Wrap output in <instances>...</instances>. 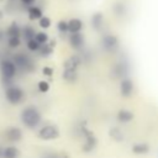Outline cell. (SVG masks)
Listing matches in <instances>:
<instances>
[{"label": "cell", "instance_id": "20", "mask_svg": "<svg viewBox=\"0 0 158 158\" xmlns=\"http://www.w3.org/2000/svg\"><path fill=\"white\" fill-rule=\"evenodd\" d=\"M20 43H21V40H20L19 36H10L9 40H7V44H9V47H11V48L19 47Z\"/></svg>", "mask_w": 158, "mask_h": 158}, {"label": "cell", "instance_id": "8", "mask_svg": "<svg viewBox=\"0 0 158 158\" xmlns=\"http://www.w3.org/2000/svg\"><path fill=\"white\" fill-rule=\"evenodd\" d=\"M132 90H133V84H132V81H131L130 79H123V80L121 81V85H120V91H121V94H122L123 96H128V95H131Z\"/></svg>", "mask_w": 158, "mask_h": 158}, {"label": "cell", "instance_id": "9", "mask_svg": "<svg viewBox=\"0 0 158 158\" xmlns=\"http://www.w3.org/2000/svg\"><path fill=\"white\" fill-rule=\"evenodd\" d=\"M80 64V58L77 56H72L64 62V69H70V70H77V68Z\"/></svg>", "mask_w": 158, "mask_h": 158}, {"label": "cell", "instance_id": "27", "mask_svg": "<svg viewBox=\"0 0 158 158\" xmlns=\"http://www.w3.org/2000/svg\"><path fill=\"white\" fill-rule=\"evenodd\" d=\"M110 135H111V137L112 138H115V139H118V141H121L122 139V133L118 131V128H112L111 130V132H110Z\"/></svg>", "mask_w": 158, "mask_h": 158}, {"label": "cell", "instance_id": "14", "mask_svg": "<svg viewBox=\"0 0 158 158\" xmlns=\"http://www.w3.org/2000/svg\"><path fill=\"white\" fill-rule=\"evenodd\" d=\"M6 33H7L9 37H10V36H19V37H20V35H21V28H20V26H19L16 22H11V25L7 27Z\"/></svg>", "mask_w": 158, "mask_h": 158}, {"label": "cell", "instance_id": "7", "mask_svg": "<svg viewBox=\"0 0 158 158\" xmlns=\"http://www.w3.org/2000/svg\"><path fill=\"white\" fill-rule=\"evenodd\" d=\"M69 43L74 48H80L84 44V37L80 32H73L69 37Z\"/></svg>", "mask_w": 158, "mask_h": 158}, {"label": "cell", "instance_id": "5", "mask_svg": "<svg viewBox=\"0 0 158 158\" xmlns=\"http://www.w3.org/2000/svg\"><path fill=\"white\" fill-rule=\"evenodd\" d=\"M5 137H6L7 141L19 142L22 138V131L19 127H9L5 131Z\"/></svg>", "mask_w": 158, "mask_h": 158}, {"label": "cell", "instance_id": "31", "mask_svg": "<svg viewBox=\"0 0 158 158\" xmlns=\"http://www.w3.org/2000/svg\"><path fill=\"white\" fill-rule=\"evenodd\" d=\"M35 1H36V0H21V2H22V4H25V5H28V6H30V5H32Z\"/></svg>", "mask_w": 158, "mask_h": 158}, {"label": "cell", "instance_id": "24", "mask_svg": "<svg viewBox=\"0 0 158 158\" xmlns=\"http://www.w3.org/2000/svg\"><path fill=\"white\" fill-rule=\"evenodd\" d=\"M38 23H40V26L42 28H48L51 26V19L47 17V16H41L38 19Z\"/></svg>", "mask_w": 158, "mask_h": 158}, {"label": "cell", "instance_id": "11", "mask_svg": "<svg viewBox=\"0 0 158 158\" xmlns=\"http://www.w3.org/2000/svg\"><path fill=\"white\" fill-rule=\"evenodd\" d=\"M67 25H68V31L72 32V33L73 32H79L83 27V22L79 19H72L67 22Z\"/></svg>", "mask_w": 158, "mask_h": 158}, {"label": "cell", "instance_id": "10", "mask_svg": "<svg viewBox=\"0 0 158 158\" xmlns=\"http://www.w3.org/2000/svg\"><path fill=\"white\" fill-rule=\"evenodd\" d=\"M1 157L2 158H19L20 157V152H19V149L16 147L10 146V147H6L1 152Z\"/></svg>", "mask_w": 158, "mask_h": 158}, {"label": "cell", "instance_id": "15", "mask_svg": "<svg viewBox=\"0 0 158 158\" xmlns=\"http://www.w3.org/2000/svg\"><path fill=\"white\" fill-rule=\"evenodd\" d=\"M91 25L95 30H99L102 25V15L100 12H96L91 16Z\"/></svg>", "mask_w": 158, "mask_h": 158}, {"label": "cell", "instance_id": "21", "mask_svg": "<svg viewBox=\"0 0 158 158\" xmlns=\"http://www.w3.org/2000/svg\"><path fill=\"white\" fill-rule=\"evenodd\" d=\"M35 40H36L40 44H43V43H46V42L48 41V36H47L46 32H37V33L35 35Z\"/></svg>", "mask_w": 158, "mask_h": 158}, {"label": "cell", "instance_id": "30", "mask_svg": "<svg viewBox=\"0 0 158 158\" xmlns=\"http://www.w3.org/2000/svg\"><path fill=\"white\" fill-rule=\"evenodd\" d=\"M42 73H43L44 75L51 77V75H52V73H53V69H52L51 67H44V68L42 69Z\"/></svg>", "mask_w": 158, "mask_h": 158}, {"label": "cell", "instance_id": "28", "mask_svg": "<svg viewBox=\"0 0 158 158\" xmlns=\"http://www.w3.org/2000/svg\"><path fill=\"white\" fill-rule=\"evenodd\" d=\"M57 28H58V31H60V32H67L68 31V25H67V21H59L58 23H57Z\"/></svg>", "mask_w": 158, "mask_h": 158}, {"label": "cell", "instance_id": "22", "mask_svg": "<svg viewBox=\"0 0 158 158\" xmlns=\"http://www.w3.org/2000/svg\"><path fill=\"white\" fill-rule=\"evenodd\" d=\"M40 47H41V44L35 40V38H31V40H28L27 41V48L30 49V51H38L40 49Z\"/></svg>", "mask_w": 158, "mask_h": 158}, {"label": "cell", "instance_id": "6", "mask_svg": "<svg viewBox=\"0 0 158 158\" xmlns=\"http://www.w3.org/2000/svg\"><path fill=\"white\" fill-rule=\"evenodd\" d=\"M14 63L15 65H19L20 68H23V69H27L30 65H31V60L30 58L23 54V53H17L14 56Z\"/></svg>", "mask_w": 158, "mask_h": 158}, {"label": "cell", "instance_id": "17", "mask_svg": "<svg viewBox=\"0 0 158 158\" xmlns=\"http://www.w3.org/2000/svg\"><path fill=\"white\" fill-rule=\"evenodd\" d=\"M35 35H36V32H35L33 27H31V26H25V27L22 28V36H23V38H25L26 41L31 40V38H35Z\"/></svg>", "mask_w": 158, "mask_h": 158}, {"label": "cell", "instance_id": "16", "mask_svg": "<svg viewBox=\"0 0 158 158\" xmlns=\"http://www.w3.org/2000/svg\"><path fill=\"white\" fill-rule=\"evenodd\" d=\"M117 118L121 121V122H128L133 118V115L132 112L127 111V110H121L118 114H117Z\"/></svg>", "mask_w": 158, "mask_h": 158}, {"label": "cell", "instance_id": "29", "mask_svg": "<svg viewBox=\"0 0 158 158\" xmlns=\"http://www.w3.org/2000/svg\"><path fill=\"white\" fill-rule=\"evenodd\" d=\"M114 11H115V14H116L117 16H121V15L125 12V7H123L122 4H116L115 7H114Z\"/></svg>", "mask_w": 158, "mask_h": 158}, {"label": "cell", "instance_id": "13", "mask_svg": "<svg viewBox=\"0 0 158 158\" xmlns=\"http://www.w3.org/2000/svg\"><path fill=\"white\" fill-rule=\"evenodd\" d=\"M27 12H28V19L32 20V21L33 20H38L41 16H43L42 10L38 6H30L28 10H27Z\"/></svg>", "mask_w": 158, "mask_h": 158}, {"label": "cell", "instance_id": "3", "mask_svg": "<svg viewBox=\"0 0 158 158\" xmlns=\"http://www.w3.org/2000/svg\"><path fill=\"white\" fill-rule=\"evenodd\" d=\"M59 136V132H58V128L53 125H48V126H44L38 132V137L41 139H46V141H49V139H56L57 137Z\"/></svg>", "mask_w": 158, "mask_h": 158}, {"label": "cell", "instance_id": "25", "mask_svg": "<svg viewBox=\"0 0 158 158\" xmlns=\"http://www.w3.org/2000/svg\"><path fill=\"white\" fill-rule=\"evenodd\" d=\"M41 46H42V47H40V49H41V53H42L43 56L51 54V52H52V46L46 44V43H43V44H41Z\"/></svg>", "mask_w": 158, "mask_h": 158}, {"label": "cell", "instance_id": "4", "mask_svg": "<svg viewBox=\"0 0 158 158\" xmlns=\"http://www.w3.org/2000/svg\"><path fill=\"white\" fill-rule=\"evenodd\" d=\"M1 74L2 78L6 80H11L16 74V65L11 60H4L1 62Z\"/></svg>", "mask_w": 158, "mask_h": 158}, {"label": "cell", "instance_id": "2", "mask_svg": "<svg viewBox=\"0 0 158 158\" xmlns=\"http://www.w3.org/2000/svg\"><path fill=\"white\" fill-rule=\"evenodd\" d=\"M5 98L6 100L10 102V104H19L22 101L23 99V91L21 88L19 86H15V85H11V86H7L5 89Z\"/></svg>", "mask_w": 158, "mask_h": 158}, {"label": "cell", "instance_id": "19", "mask_svg": "<svg viewBox=\"0 0 158 158\" xmlns=\"http://www.w3.org/2000/svg\"><path fill=\"white\" fill-rule=\"evenodd\" d=\"M63 78L67 81H74L77 79V72L75 70H70V69H64Z\"/></svg>", "mask_w": 158, "mask_h": 158}, {"label": "cell", "instance_id": "18", "mask_svg": "<svg viewBox=\"0 0 158 158\" xmlns=\"http://www.w3.org/2000/svg\"><path fill=\"white\" fill-rule=\"evenodd\" d=\"M132 151H133L135 153L141 154V153L148 152V151H149V147H148L146 143H138V144H135V146L132 147Z\"/></svg>", "mask_w": 158, "mask_h": 158}, {"label": "cell", "instance_id": "1", "mask_svg": "<svg viewBox=\"0 0 158 158\" xmlns=\"http://www.w3.org/2000/svg\"><path fill=\"white\" fill-rule=\"evenodd\" d=\"M21 121L23 122L25 126H27L30 128H33L40 123L41 115H40V112H38V110L36 107L30 106V107H26L21 112Z\"/></svg>", "mask_w": 158, "mask_h": 158}, {"label": "cell", "instance_id": "12", "mask_svg": "<svg viewBox=\"0 0 158 158\" xmlns=\"http://www.w3.org/2000/svg\"><path fill=\"white\" fill-rule=\"evenodd\" d=\"M102 44H104V47H105L106 49L111 51V49H114V48L117 46V38H116L115 36H112V35H107V36L104 37Z\"/></svg>", "mask_w": 158, "mask_h": 158}, {"label": "cell", "instance_id": "23", "mask_svg": "<svg viewBox=\"0 0 158 158\" xmlns=\"http://www.w3.org/2000/svg\"><path fill=\"white\" fill-rule=\"evenodd\" d=\"M96 144V141L94 137H88L86 138V142L84 144V151H91Z\"/></svg>", "mask_w": 158, "mask_h": 158}, {"label": "cell", "instance_id": "26", "mask_svg": "<svg viewBox=\"0 0 158 158\" xmlns=\"http://www.w3.org/2000/svg\"><path fill=\"white\" fill-rule=\"evenodd\" d=\"M37 88H38V90H40V91L46 93V91H48V89H49V84H48L47 81H44V80H41V81L38 83Z\"/></svg>", "mask_w": 158, "mask_h": 158}]
</instances>
